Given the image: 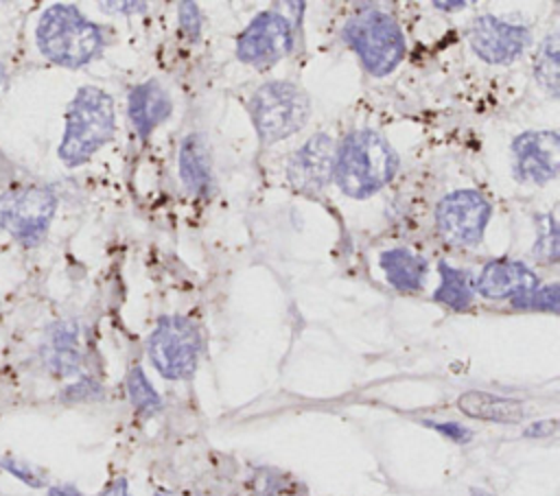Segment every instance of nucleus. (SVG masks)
Listing matches in <instances>:
<instances>
[{
    "instance_id": "nucleus-1",
    "label": "nucleus",
    "mask_w": 560,
    "mask_h": 496,
    "mask_svg": "<svg viewBox=\"0 0 560 496\" xmlns=\"http://www.w3.org/2000/svg\"><path fill=\"white\" fill-rule=\"evenodd\" d=\"M398 155L376 131L361 129L348 133L337 153L332 179L352 199H365L394 179Z\"/></svg>"
},
{
    "instance_id": "nucleus-2",
    "label": "nucleus",
    "mask_w": 560,
    "mask_h": 496,
    "mask_svg": "<svg viewBox=\"0 0 560 496\" xmlns=\"http://www.w3.org/2000/svg\"><path fill=\"white\" fill-rule=\"evenodd\" d=\"M116 131L114 101L94 85L77 90L66 109V127L59 144V157L68 168L85 164L101 146H105Z\"/></svg>"
},
{
    "instance_id": "nucleus-3",
    "label": "nucleus",
    "mask_w": 560,
    "mask_h": 496,
    "mask_svg": "<svg viewBox=\"0 0 560 496\" xmlns=\"http://www.w3.org/2000/svg\"><path fill=\"white\" fill-rule=\"evenodd\" d=\"M39 52L63 68H81L103 50V31L72 4L48 7L35 31Z\"/></svg>"
},
{
    "instance_id": "nucleus-4",
    "label": "nucleus",
    "mask_w": 560,
    "mask_h": 496,
    "mask_svg": "<svg viewBox=\"0 0 560 496\" xmlns=\"http://www.w3.org/2000/svg\"><path fill=\"white\" fill-rule=\"evenodd\" d=\"M341 35L374 76L389 74L405 57V35L394 17L383 11L368 9L354 13L343 24Z\"/></svg>"
},
{
    "instance_id": "nucleus-5",
    "label": "nucleus",
    "mask_w": 560,
    "mask_h": 496,
    "mask_svg": "<svg viewBox=\"0 0 560 496\" xmlns=\"http://www.w3.org/2000/svg\"><path fill=\"white\" fill-rule=\"evenodd\" d=\"M247 111L262 144L298 133L311 114L308 96L289 81L262 83L249 98Z\"/></svg>"
},
{
    "instance_id": "nucleus-6",
    "label": "nucleus",
    "mask_w": 560,
    "mask_h": 496,
    "mask_svg": "<svg viewBox=\"0 0 560 496\" xmlns=\"http://www.w3.org/2000/svg\"><path fill=\"white\" fill-rule=\"evenodd\" d=\"M201 347L197 323L184 315L160 317L147 341L149 361L166 380H188L197 369Z\"/></svg>"
},
{
    "instance_id": "nucleus-7",
    "label": "nucleus",
    "mask_w": 560,
    "mask_h": 496,
    "mask_svg": "<svg viewBox=\"0 0 560 496\" xmlns=\"http://www.w3.org/2000/svg\"><path fill=\"white\" fill-rule=\"evenodd\" d=\"M57 194L48 186H13L0 194V227L20 245L35 247L48 234Z\"/></svg>"
},
{
    "instance_id": "nucleus-8",
    "label": "nucleus",
    "mask_w": 560,
    "mask_h": 496,
    "mask_svg": "<svg viewBox=\"0 0 560 496\" xmlns=\"http://www.w3.org/2000/svg\"><path fill=\"white\" fill-rule=\"evenodd\" d=\"M492 214L490 201L479 190H455L435 205V227L451 245L475 247L481 243Z\"/></svg>"
},
{
    "instance_id": "nucleus-9",
    "label": "nucleus",
    "mask_w": 560,
    "mask_h": 496,
    "mask_svg": "<svg viewBox=\"0 0 560 496\" xmlns=\"http://www.w3.org/2000/svg\"><path fill=\"white\" fill-rule=\"evenodd\" d=\"M293 48V28L289 20L276 11L258 13L236 39V57L256 68L271 66L287 57Z\"/></svg>"
},
{
    "instance_id": "nucleus-10",
    "label": "nucleus",
    "mask_w": 560,
    "mask_h": 496,
    "mask_svg": "<svg viewBox=\"0 0 560 496\" xmlns=\"http://www.w3.org/2000/svg\"><path fill=\"white\" fill-rule=\"evenodd\" d=\"M514 177L521 184L542 186L558 175L560 138L556 131H525L512 140Z\"/></svg>"
},
{
    "instance_id": "nucleus-11",
    "label": "nucleus",
    "mask_w": 560,
    "mask_h": 496,
    "mask_svg": "<svg viewBox=\"0 0 560 496\" xmlns=\"http://www.w3.org/2000/svg\"><path fill=\"white\" fill-rule=\"evenodd\" d=\"M470 48L488 63H510L529 44V31L521 24H510L497 15H479L466 31Z\"/></svg>"
},
{
    "instance_id": "nucleus-12",
    "label": "nucleus",
    "mask_w": 560,
    "mask_h": 496,
    "mask_svg": "<svg viewBox=\"0 0 560 496\" xmlns=\"http://www.w3.org/2000/svg\"><path fill=\"white\" fill-rule=\"evenodd\" d=\"M337 146L330 135L317 133L308 138L289 160L287 177L298 192L319 194L332 179Z\"/></svg>"
},
{
    "instance_id": "nucleus-13",
    "label": "nucleus",
    "mask_w": 560,
    "mask_h": 496,
    "mask_svg": "<svg viewBox=\"0 0 560 496\" xmlns=\"http://www.w3.org/2000/svg\"><path fill=\"white\" fill-rule=\"evenodd\" d=\"M538 286V275L525 262L512 258L490 260L475 282V291H479V295L488 299H510L516 310Z\"/></svg>"
},
{
    "instance_id": "nucleus-14",
    "label": "nucleus",
    "mask_w": 560,
    "mask_h": 496,
    "mask_svg": "<svg viewBox=\"0 0 560 496\" xmlns=\"http://www.w3.org/2000/svg\"><path fill=\"white\" fill-rule=\"evenodd\" d=\"M39 356L44 367L59 378L77 376L83 365L81 343H79V326L74 321H57L52 323L39 347Z\"/></svg>"
},
{
    "instance_id": "nucleus-15",
    "label": "nucleus",
    "mask_w": 560,
    "mask_h": 496,
    "mask_svg": "<svg viewBox=\"0 0 560 496\" xmlns=\"http://www.w3.org/2000/svg\"><path fill=\"white\" fill-rule=\"evenodd\" d=\"M127 111L138 138L147 140L171 116L173 101L155 79H149L129 92Z\"/></svg>"
},
{
    "instance_id": "nucleus-16",
    "label": "nucleus",
    "mask_w": 560,
    "mask_h": 496,
    "mask_svg": "<svg viewBox=\"0 0 560 496\" xmlns=\"http://www.w3.org/2000/svg\"><path fill=\"white\" fill-rule=\"evenodd\" d=\"M179 177L195 197H208L214 188L210 144L203 133H188L179 144Z\"/></svg>"
},
{
    "instance_id": "nucleus-17",
    "label": "nucleus",
    "mask_w": 560,
    "mask_h": 496,
    "mask_svg": "<svg viewBox=\"0 0 560 496\" xmlns=\"http://www.w3.org/2000/svg\"><path fill=\"white\" fill-rule=\"evenodd\" d=\"M457 409L475 420L486 422H501V424H516L523 422L527 409L521 400L488 393V391H466L457 398Z\"/></svg>"
},
{
    "instance_id": "nucleus-18",
    "label": "nucleus",
    "mask_w": 560,
    "mask_h": 496,
    "mask_svg": "<svg viewBox=\"0 0 560 496\" xmlns=\"http://www.w3.org/2000/svg\"><path fill=\"white\" fill-rule=\"evenodd\" d=\"M378 264L387 277V282L400 293H416L424 286L427 277V260L409 249L396 247L381 253Z\"/></svg>"
},
{
    "instance_id": "nucleus-19",
    "label": "nucleus",
    "mask_w": 560,
    "mask_h": 496,
    "mask_svg": "<svg viewBox=\"0 0 560 496\" xmlns=\"http://www.w3.org/2000/svg\"><path fill=\"white\" fill-rule=\"evenodd\" d=\"M440 271V286L433 293L438 304H444L451 310H466L475 297V284L468 271L451 267L448 262L438 264Z\"/></svg>"
},
{
    "instance_id": "nucleus-20",
    "label": "nucleus",
    "mask_w": 560,
    "mask_h": 496,
    "mask_svg": "<svg viewBox=\"0 0 560 496\" xmlns=\"http://www.w3.org/2000/svg\"><path fill=\"white\" fill-rule=\"evenodd\" d=\"M125 385H127L129 402H131V406L136 409L138 415L151 417L162 409V398H160V393L155 391V387L151 385V380L147 378V374L140 365H133L127 371Z\"/></svg>"
},
{
    "instance_id": "nucleus-21",
    "label": "nucleus",
    "mask_w": 560,
    "mask_h": 496,
    "mask_svg": "<svg viewBox=\"0 0 560 496\" xmlns=\"http://www.w3.org/2000/svg\"><path fill=\"white\" fill-rule=\"evenodd\" d=\"M534 74L536 81L549 96H558V33L551 31L545 42L540 44L536 52V63H534Z\"/></svg>"
},
{
    "instance_id": "nucleus-22",
    "label": "nucleus",
    "mask_w": 560,
    "mask_h": 496,
    "mask_svg": "<svg viewBox=\"0 0 560 496\" xmlns=\"http://www.w3.org/2000/svg\"><path fill=\"white\" fill-rule=\"evenodd\" d=\"M536 227H538V234H536V243H534V256L540 260V262H558L560 258V249H558V221L551 212L547 214H538L536 216Z\"/></svg>"
},
{
    "instance_id": "nucleus-23",
    "label": "nucleus",
    "mask_w": 560,
    "mask_h": 496,
    "mask_svg": "<svg viewBox=\"0 0 560 496\" xmlns=\"http://www.w3.org/2000/svg\"><path fill=\"white\" fill-rule=\"evenodd\" d=\"M0 468H2L4 472H9L11 476H15L18 481H22L24 485H28V487H35V489H37V487H46V485H48L46 472H44L42 468L33 465V463L26 461V459L7 454V457L0 459Z\"/></svg>"
},
{
    "instance_id": "nucleus-24",
    "label": "nucleus",
    "mask_w": 560,
    "mask_h": 496,
    "mask_svg": "<svg viewBox=\"0 0 560 496\" xmlns=\"http://www.w3.org/2000/svg\"><path fill=\"white\" fill-rule=\"evenodd\" d=\"M103 398V385L90 376H83L79 378L77 382L68 385L61 393V400L66 404H77V402H92V400H98Z\"/></svg>"
},
{
    "instance_id": "nucleus-25",
    "label": "nucleus",
    "mask_w": 560,
    "mask_h": 496,
    "mask_svg": "<svg viewBox=\"0 0 560 496\" xmlns=\"http://www.w3.org/2000/svg\"><path fill=\"white\" fill-rule=\"evenodd\" d=\"M518 310H547V312H558V284H547L538 286L532 291L525 302L518 306Z\"/></svg>"
},
{
    "instance_id": "nucleus-26",
    "label": "nucleus",
    "mask_w": 560,
    "mask_h": 496,
    "mask_svg": "<svg viewBox=\"0 0 560 496\" xmlns=\"http://www.w3.org/2000/svg\"><path fill=\"white\" fill-rule=\"evenodd\" d=\"M177 17H179V26L186 33V37L190 42H197L201 35V13L197 9L195 2H179L177 4Z\"/></svg>"
},
{
    "instance_id": "nucleus-27",
    "label": "nucleus",
    "mask_w": 560,
    "mask_h": 496,
    "mask_svg": "<svg viewBox=\"0 0 560 496\" xmlns=\"http://www.w3.org/2000/svg\"><path fill=\"white\" fill-rule=\"evenodd\" d=\"M424 426L433 428L435 433L444 435L446 439L455 441V444H468L472 439V430L466 428L464 424L459 422H435V420H422Z\"/></svg>"
},
{
    "instance_id": "nucleus-28",
    "label": "nucleus",
    "mask_w": 560,
    "mask_h": 496,
    "mask_svg": "<svg viewBox=\"0 0 560 496\" xmlns=\"http://www.w3.org/2000/svg\"><path fill=\"white\" fill-rule=\"evenodd\" d=\"M556 430V420H545V422H534L529 424L523 435L525 437H549Z\"/></svg>"
},
{
    "instance_id": "nucleus-29",
    "label": "nucleus",
    "mask_w": 560,
    "mask_h": 496,
    "mask_svg": "<svg viewBox=\"0 0 560 496\" xmlns=\"http://www.w3.org/2000/svg\"><path fill=\"white\" fill-rule=\"evenodd\" d=\"M98 496H131V492H129V483H127V479H114V481H109L103 489H101V494Z\"/></svg>"
},
{
    "instance_id": "nucleus-30",
    "label": "nucleus",
    "mask_w": 560,
    "mask_h": 496,
    "mask_svg": "<svg viewBox=\"0 0 560 496\" xmlns=\"http://www.w3.org/2000/svg\"><path fill=\"white\" fill-rule=\"evenodd\" d=\"M103 9H120L118 13H140L144 11V2H101Z\"/></svg>"
},
{
    "instance_id": "nucleus-31",
    "label": "nucleus",
    "mask_w": 560,
    "mask_h": 496,
    "mask_svg": "<svg viewBox=\"0 0 560 496\" xmlns=\"http://www.w3.org/2000/svg\"><path fill=\"white\" fill-rule=\"evenodd\" d=\"M48 496H85V494L72 483H57L48 487Z\"/></svg>"
},
{
    "instance_id": "nucleus-32",
    "label": "nucleus",
    "mask_w": 560,
    "mask_h": 496,
    "mask_svg": "<svg viewBox=\"0 0 560 496\" xmlns=\"http://www.w3.org/2000/svg\"><path fill=\"white\" fill-rule=\"evenodd\" d=\"M433 7L435 9H462V7H466V2L464 0H457V2H433Z\"/></svg>"
},
{
    "instance_id": "nucleus-33",
    "label": "nucleus",
    "mask_w": 560,
    "mask_h": 496,
    "mask_svg": "<svg viewBox=\"0 0 560 496\" xmlns=\"http://www.w3.org/2000/svg\"><path fill=\"white\" fill-rule=\"evenodd\" d=\"M468 496H494L492 492H486V489H479V487H475V489H470V494Z\"/></svg>"
},
{
    "instance_id": "nucleus-34",
    "label": "nucleus",
    "mask_w": 560,
    "mask_h": 496,
    "mask_svg": "<svg viewBox=\"0 0 560 496\" xmlns=\"http://www.w3.org/2000/svg\"><path fill=\"white\" fill-rule=\"evenodd\" d=\"M153 496H182V494H177V492H171V489H158Z\"/></svg>"
},
{
    "instance_id": "nucleus-35",
    "label": "nucleus",
    "mask_w": 560,
    "mask_h": 496,
    "mask_svg": "<svg viewBox=\"0 0 560 496\" xmlns=\"http://www.w3.org/2000/svg\"><path fill=\"white\" fill-rule=\"evenodd\" d=\"M2 76H4V70H2V66H0V85H2Z\"/></svg>"
}]
</instances>
